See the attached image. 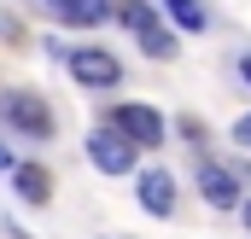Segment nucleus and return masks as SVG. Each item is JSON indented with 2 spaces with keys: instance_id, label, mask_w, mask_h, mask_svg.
I'll use <instances>...</instances> for the list:
<instances>
[{
  "instance_id": "nucleus-6",
  "label": "nucleus",
  "mask_w": 251,
  "mask_h": 239,
  "mask_svg": "<svg viewBox=\"0 0 251 239\" xmlns=\"http://www.w3.org/2000/svg\"><path fill=\"white\" fill-rule=\"evenodd\" d=\"M140 204L152 216H170L176 210V181L164 175V169H140Z\"/></svg>"
},
{
  "instance_id": "nucleus-5",
  "label": "nucleus",
  "mask_w": 251,
  "mask_h": 239,
  "mask_svg": "<svg viewBox=\"0 0 251 239\" xmlns=\"http://www.w3.org/2000/svg\"><path fill=\"white\" fill-rule=\"evenodd\" d=\"M199 192H204V204L234 210V204H240V175H228L222 164H204V169H199Z\"/></svg>"
},
{
  "instance_id": "nucleus-4",
  "label": "nucleus",
  "mask_w": 251,
  "mask_h": 239,
  "mask_svg": "<svg viewBox=\"0 0 251 239\" xmlns=\"http://www.w3.org/2000/svg\"><path fill=\"white\" fill-rule=\"evenodd\" d=\"M70 70H76V82H88V88H111V82L123 76V64L111 59V53H100V47L70 53Z\"/></svg>"
},
{
  "instance_id": "nucleus-14",
  "label": "nucleus",
  "mask_w": 251,
  "mask_h": 239,
  "mask_svg": "<svg viewBox=\"0 0 251 239\" xmlns=\"http://www.w3.org/2000/svg\"><path fill=\"white\" fill-rule=\"evenodd\" d=\"M240 76H246V82H251V59H246V64H240Z\"/></svg>"
},
{
  "instance_id": "nucleus-8",
  "label": "nucleus",
  "mask_w": 251,
  "mask_h": 239,
  "mask_svg": "<svg viewBox=\"0 0 251 239\" xmlns=\"http://www.w3.org/2000/svg\"><path fill=\"white\" fill-rule=\"evenodd\" d=\"M47 192H53L47 169H35V164H24V169H18V198H24V204H47Z\"/></svg>"
},
{
  "instance_id": "nucleus-9",
  "label": "nucleus",
  "mask_w": 251,
  "mask_h": 239,
  "mask_svg": "<svg viewBox=\"0 0 251 239\" xmlns=\"http://www.w3.org/2000/svg\"><path fill=\"white\" fill-rule=\"evenodd\" d=\"M164 6H170V18H176L181 29H204V6H199V0H164Z\"/></svg>"
},
{
  "instance_id": "nucleus-2",
  "label": "nucleus",
  "mask_w": 251,
  "mask_h": 239,
  "mask_svg": "<svg viewBox=\"0 0 251 239\" xmlns=\"http://www.w3.org/2000/svg\"><path fill=\"white\" fill-rule=\"evenodd\" d=\"M88 158H94L105 175H128V169H134V146H128L117 128H94V134H88Z\"/></svg>"
},
{
  "instance_id": "nucleus-15",
  "label": "nucleus",
  "mask_w": 251,
  "mask_h": 239,
  "mask_svg": "<svg viewBox=\"0 0 251 239\" xmlns=\"http://www.w3.org/2000/svg\"><path fill=\"white\" fill-rule=\"evenodd\" d=\"M246 228H251V204H246Z\"/></svg>"
},
{
  "instance_id": "nucleus-13",
  "label": "nucleus",
  "mask_w": 251,
  "mask_h": 239,
  "mask_svg": "<svg viewBox=\"0 0 251 239\" xmlns=\"http://www.w3.org/2000/svg\"><path fill=\"white\" fill-rule=\"evenodd\" d=\"M6 164H12V152H6V146H0V169H6Z\"/></svg>"
},
{
  "instance_id": "nucleus-11",
  "label": "nucleus",
  "mask_w": 251,
  "mask_h": 239,
  "mask_svg": "<svg viewBox=\"0 0 251 239\" xmlns=\"http://www.w3.org/2000/svg\"><path fill=\"white\" fill-rule=\"evenodd\" d=\"M123 24L134 29V35H146V29H152L158 18H152V6H146V0H128V6H123Z\"/></svg>"
},
{
  "instance_id": "nucleus-10",
  "label": "nucleus",
  "mask_w": 251,
  "mask_h": 239,
  "mask_svg": "<svg viewBox=\"0 0 251 239\" xmlns=\"http://www.w3.org/2000/svg\"><path fill=\"white\" fill-rule=\"evenodd\" d=\"M140 47H146V59H170V53H176V35H170V29H158V24H152V29H146V35H140Z\"/></svg>"
},
{
  "instance_id": "nucleus-1",
  "label": "nucleus",
  "mask_w": 251,
  "mask_h": 239,
  "mask_svg": "<svg viewBox=\"0 0 251 239\" xmlns=\"http://www.w3.org/2000/svg\"><path fill=\"white\" fill-rule=\"evenodd\" d=\"M0 117L12 122L18 134H29V140H47V134H53V111H47L35 94H24V88H6V94H0Z\"/></svg>"
},
{
  "instance_id": "nucleus-3",
  "label": "nucleus",
  "mask_w": 251,
  "mask_h": 239,
  "mask_svg": "<svg viewBox=\"0 0 251 239\" xmlns=\"http://www.w3.org/2000/svg\"><path fill=\"white\" fill-rule=\"evenodd\" d=\"M111 128L123 134L128 146H158V140H164V117H158L152 105H123V111L111 117Z\"/></svg>"
},
{
  "instance_id": "nucleus-12",
  "label": "nucleus",
  "mask_w": 251,
  "mask_h": 239,
  "mask_svg": "<svg viewBox=\"0 0 251 239\" xmlns=\"http://www.w3.org/2000/svg\"><path fill=\"white\" fill-rule=\"evenodd\" d=\"M234 140H240V146H251V117H240V122H234Z\"/></svg>"
},
{
  "instance_id": "nucleus-7",
  "label": "nucleus",
  "mask_w": 251,
  "mask_h": 239,
  "mask_svg": "<svg viewBox=\"0 0 251 239\" xmlns=\"http://www.w3.org/2000/svg\"><path fill=\"white\" fill-rule=\"evenodd\" d=\"M64 24H105L111 18V0H47Z\"/></svg>"
}]
</instances>
